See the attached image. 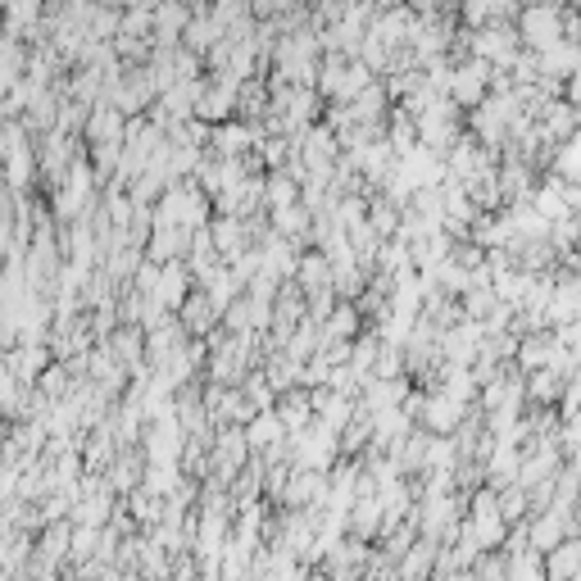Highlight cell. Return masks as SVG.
<instances>
[{
	"label": "cell",
	"mask_w": 581,
	"mask_h": 581,
	"mask_svg": "<svg viewBox=\"0 0 581 581\" xmlns=\"http://www.w3.org/2000/svg\"><path fill=\"white\" fill-rule=\"evenodd\" d=\"M73 527H78V522L73 518H55V522H46V527H41L37 532V554L46 563H69V550H73Z\"/></svg>",
	"instance_id": "cell-20"
},
{
	"label": "cell",
	"mask_w": 581,
	"mask_h": 581,
	"mask_svg": "<svg viewBox=\"0 0 581 581\" xmlns=\"http://www.w3.org/2000/svg\"><path fill=\"white\" fill-rule=\"evenodd\" d=\"M223 327L227 332H241V336L255 332V300H250V291H241V296L223 309Z\"/></svg>",
	"instance_id": "cell-37"
},
{
	"label": "cell",
	"mask_w": 581,
	"mask_h": 581,
	"mask_svg": "<svg viewBox=\"0 0 581 581\" xmlns=\"http://www.w3.org/2000/svg\"><path fill=\"white\" fill-rule=\"evenodd\" d=\"M300 191H305V182L291 173V164H286V168H268V209L296 205Z\"/></svg>",
	"instance_id": "cell-32"
},
{
	"label": "cell",
	"mask_w": 581,
	"mask_h": 581,
	"mask_svg": "<svg viewBox=\"0 0 581 581\" xmlns=\"http://www.w3.org/2000/svg\"><path fill=\"white\" fill-rule=\"evenodd\" d=\"M368 223L377 227V237H400V227H404V205H395L386 191H373L368 196Z\"/></svg>",
	"instance_id": "cell-25"
},
{
	"label": "cell",
	"mask_w": 581,
	"mask_h": 581,
	"mask_svg": "<svg viewBox=\"0 0 581 581\" xmlns=\"http://www.w3.org/2000/svg\"><path fill=\"white\" fill-rule=\"evenodd\" d=\"M373 377H409V364H404V341H386V336H382Z\"/></svg>",
	"instance_id": "cell-36"
},
{
	"label": "cell",
	"mask_w": 581,
	"mask_h": 581,
	"mask_svg": "<svg viewBox=\"0 0 581 581\" xmlns=\"http://www.w3.org/2000/svg\"><path fill=\"white\" fill-rule=\"evenodd\" d=\"M459 300H463V314H468V318H482V323L504 305L500 291H495V282H482V277H473V286H468Z\"/></svg>",
	"instance_id": "cell-29"
},
{
	"label": "cell",
	"mask_w": 581,
	"mask_h": 581,
	"mask_svg": "<svg viewBox=\"0 0 581 581\" xmlns=\"http://www.w3.org/2000/svg\"><path fill=\"white\" fill-rule=\"evenodd\" d=\"M522 50H527V46H522V32H518V23H513V19H504V23H486V28H473V55L491 60L495 69L509 73L513 64H518Z\"/></svg>",
	"instance_id": "cell-4"
},
{
	"label": "cell",
	"mask_w": 581,
	"mask_h": 581,
	"mask_svg": "<svg viewBox=\"0 0 581 581\" xmlns=\"http://www.w3.org/2000/svg\"><path fill=\"white\" fill-rule=\"evenodd\" d=\"M491 82H495V64L473 55V60L454 64L450 73V100H459L463 109H477L486 96H491Z\"/></svg>",
	"instance_id": "cell-6"
},
{
	"label": "cell",
	"mask_w": 581,
	"mask_h": 581,
	"mask_svg": "<svg viewBox=\"0 0 581 581\" xmlns=\"http://www.w3.org/2000/svg\"><path fill=\"white\" fill-rule=\"evenodd\" d=\"M209 232H214V246H218V255H223L227 264H232V259H241L250 246H255V237H250L246 218H237V214H214Z\"/></svg>",
	"instance_id": "cell-10"
},
{
	"label": "cell",
	"mask_w": 581,
	"mask_h": 581,
	"mask_svg": "<svg viewBox=\"0 0 581 581\" xmlns=\"http://www.w3.org/2000/svg\"><path fill=\"white\" fill-rule=\"evenodd\" d=\"M182 323L191 327V336H209L214 327H223V309H218V300L209 296V286H196L187 300H182Z\"/></svg>",
	"instance_id": "cell-12"
},
{
	"label": "cell",
	"mask_w": 581,
	"mask_h": 581,
	"mask_svg": "<svg viewBox=\"0 0 581 581\" xmlns=\"http://www.w3.org/2000/svg\"><path fill=\"white\" fill-rule=\"evenodd\" d=\"M414 427H418V418L409 414L404 404L382 409V414H373V445H377V450H395V445L414 432Z\"/></svg>",
	"instance_id": "cell-17"
},
{
	"label": "cell",
	"mask_w": 581,
	"mask_h": 581,
	"mask_svg": "<svg viewBox=\"0 0 581 581\" xmlns=\"http://www.w3.org/2000/svg\"><path fill=\"white\" fill-rule=\"evenodd\" d=\"M5 14H10V28H5V32L23 37V28H28V23H37L41 14H46V0H5Z\"/></svg>",
	"instance_id": "cell-38"
},
{
	"label": "cell",
	"mask_w": 581,
	"mask_h": 581,
	"mask_svg": "<svg viewBox=\"0 0 581 581\" xmlns=\"http://www.w3.org/2000/svg\"><path fill=\"white\" fill-rule=\"evenodd\" d=\"M572 377L559 373L554 364L536 368V373H527V404H536V409H550V404L563 400V386H568Z\"/></svg>",
	"instance_id": "cell-22"
},
{
	"label": "cell",
	"mask_w": 581,
	"mask_h": 581,
	"mask_svg": "<svg viewBox=\"0 0 581 581\" xmlns=\"http://www.w3.org/2000/svg\"><path fill=\"white\" fill-rule=\"evenodd\" d=\"M223 23L214 19V10L209 14H196V19L187 23V32H182V46H191V50H200V55H209V50L218 46V37H223Z\"/></svg>",
	"instance_id": "cell-31"
},
{
	"label": "cell",
	"mask_w": 581,
	"mask_h": 581,
	"mask_svg": "<svg viewBox=\"0 0 581 581\" xmlns=\"http://www.w3.org/2000/svg\"><path fill=\"white\" fill-rule=\"evenodd\" d=\"M427 277H432V282L441 286L445 296H463V291L473 286V268H468V264H459V259H454V255L445 259V264L436 268V273H427Z\"/></svg>",
	"instance_id": "cell-34"
},
{
	"label": "cell",
	"mask_w": 581,
	"mask_h": 581,
	"mask_svg": "<svg viewBox=\"0 0 581 581\" xmlns=\"http://www.w3.org/2000/svg\"><path fill=\"white\" fill-rule=\"evenodd\" d=\"M327 495H332V473L296 463V468H291V482H286V491H282V504L286 509H309V504H327Z\"/></svg>",
	"instance_id": "cell-7"
},
{
	"label": "cell",
	"mask_w": 581,
	"mask_h": 581,
	"mask_svg": "<svg viewBox=\"0 0 581 581\" xmlns=\"http://www.w3.org/2000/svg\"><path fill=\"white\" fill-rule=\"evenodd\" d=\"M468 409H473V404L454 400V395L445 391V386H436V391H427L418 423H423L427 432H436V436H454V427H459L463 418H468Z\"/></svg>",
	"instance_id": "cell-8"
},
{
	"label": "cell",
	"mask_w": 581,
	"mask_h": 581,
	"mask_svg": "<svg viewBox=\"0 0 581 581\" xmlns=\"http://www.w3.org/2000/svg\"><path fill=\"white\" fill-rule=\"evenodd\" d=\"M259 128H250V123H241V119H227V123H218L214 128V141H209V150L214 155H246V150H255L259 146Z\"/></svg>",
	"instance_id": "cell-21"
},
{
	"label": "cell",
	"mask_w": 581,
	"mask_h": 581,
	"mask_svg": "<svg viewBox=\"0 0 581 581\" xmlns=\"http://www.w3.org/2000/svg\"><path fill=\"white\" fill-rule=\"evenodd\" d=\"M196 19L191 0H159L155 5V46H182V32Z\"/></svg>",
	"instance_id": "cell-11"
},
{
	"label": "cell",
	"mask_w": 581,
	"mask_h": 581,
	"mask_svg": "<svg viewBox=\"0 0 581 581\" xmlns=\"http://www.w3.org/2000/svg\"><path fill=\"white\" fill-rule=\"evenodd\" d=\"M373 445V409H364L359 404L355 418L341 427V454H350V459H359V454Z\"/></svg>",
	"instance_id": "cell-28"
},
{
	"label": "cell",
	"mask_w": 581,
	"mask_h": 581,
	"mask_svg": "<svg viewBox=\"0 0 581 581\" xmlns=\"http://www.w3.org/2000/svg\"><path fill=\"white\" fill-rule=\"evenodd\" d=\"M368 327L364 309H359V300H341V305L332 309V318L323 323V336H341V341H355L359 332Z\"/></svg>",
	"instance_id": "cell-27"
},
{
	"label": "cell",
	"mask_w": 581,
	"mask_h": 581,
	"mask_svg": "<svg viewBox=\"0 0 581 581\" xmlns=\"http://www.w3.org/2000/svg\"><path fill=\"white\" fill-rule=\"evenodd\" d=\"M246 432H250V445H255L259 454H264L268 445H277L282 436H291V432H286V423L277 418V409H264V414H255V423H246Z\"/></svg>",
	"instance_id": "cell-33"
},
{
	"label": "cell",
	"mask_w": 581,
	"mask_h": 581,
	"mask_svg": "<svg viewBox=\"0 0 581 581\" xmlns=\"http://www.w3.org/2000/svg\"><path fill=\"white\" fill-rule=\"evenodd\" d=\"M536 577H545V554L541 550L509 554V581H536Z\"/></svg>",
	"instance_id": "cell-41"
},
{
	"label": "cell",
	"mask_w": 581,
	"mask_h": 581,
	"mask_svg": "<svg viewBox=\"0 0 581 581\" xmlns=\"http://www.w3.org/2000/svg\"><path fill=\"white\" fill-rule=\"evenodd\" d=\"M87 146H96V141H128V114H123L119 105H109V100H100L96 109H91L87 119Z\"/></svg>",
	"instance_id": "cell-16"
},
{
	"label": "cell",
	"mask_w": 581,
	"mask_h": 581,
	"mask_svg": "<svg viewBox=\"0 0 581 581\" xmlns=\"http://www.w3.org/2000/svg\"><path fill=\"white\" fill-rule=\"evenodd\" d=\"M473 581H509V554L504 550H482L473 563Z\"/></svg>",
	"instance_id": "cell-40"
},
{
	"label": "cell",
	"mask_w": 581,
	"mask_h": 581,
	"mask_svg": "<svg viewBox=\"0 0 581 581\" xmlns=\"http://www.w3.org/2000/svg\"><path fill=\"white\" fill-rule=\"evenodd\" d=\"M114 50H119L123 64H150V55H155V37H132V32H119V37H114Z\"/></svg>",
	"instance_id": "cell-39"
},
{
	"label": "cell",
	"mask_w": 581,
	"mask_h": 581,
	"mask_svg": "<svg viewBox=\"0 0 581 581\" xmlns=\"http://www.w3.org/2000/svg\"><path fill=\"white\" fill-rule=\"evenodd\" d=\"M463 132H468V109L450 96H436L432 105L418 114V141H423L427 150H436V155H450V146Z\"/></svg>",
	"instance_id": "cell-1"
},
{
	"label": "cell",
	"mask_w": 581,
	"mask_h": 581,
	"mask_svg": "<svg viewBox=\"0 0 581 581\" xmlns=\"http://www.w3.org/2000/svg\"><path fill=\"white\" fill-rule=\"evenodd\" d=\"M296 282L305 291H318V286H336V268H332V255L318 246H305L300 250V268H296Z\"/></svg>",
	"instance_id": "cell-24"
},
{
	"label": "cell",
	"mask_w": 581,
	"mask_h": 581,
	"mask_svg": "<svg viewBox=\"0 0 581 581\" xmlns=\"http://www.w3.org/2000/svg\"><path fill=\"white\" fill-rule=\"evenodd\" d=\"M495 164H500V150L486 146V141L477 137L473 128L463 132V137L450 146V155H445V168H450V178H459V182L482 178L486 168H495Z\"/></svg>",
	"instance_id": "cell-5"
},
{
	"label": "cell",
	"mask_w": 581,
	"mask_h": 581,
	"mask_svg": "<svg viewBox=\"0 0 581 581\" xmlns=\"http://www.w3.org/2000/svg\"><path fill=\"white\" fill-rule=\"evenodd\" d=\"M37 386L50 395V400H64V395L78 386V377H73V368L64 364V359H55V364H46V373L37 377Z\"/></svg>",
	"instance_id": "cell-35"
},
{
	"label": "cell",
	"mask_w": 581,
	"mask_h": 581,
	"mask_svg": "<svg viewBox=\"0 0 581 581\" xmlns=\"http://www.w3.org/2000/svg\"><path fill=\"white\" fill-rule=\"evenodd\" d=\"M563 100L581 105V69H572V73H568V82H563Z\"/></svg>",
	"instance_id": "cell-42"
},
{
	"label": "cell",
	"mask_w": 581,
	"mask_h": 581,
	"mask_svg": "<svg viewBox=\"0 0 581 581\" xmlns=\"http://www.w3.org/2000/svg\"><path fill=\"white\" fill-rule=\"evenodd\" d=\"M191 241H196V227L159 223L155 232H150L146 255H150V259H159V264H168V259H187V255H191Z\"/></svg>",
	"instance_id": "cell-14"
},
{
	"label": "cell",
	"mask_w": 581,
	"mask_h": 581,
	"mask_svg": "<svg viewBox=\"0 0 581 581\" xmlns=\"http://www.w3.org/2000/svg\"><path fill=\"white\" fill-rule=\"evenodd\" d=\"M382 522H386V509H382V495H359L350 504V536L359 541H382Z\"/></svg>",
	"instance_id": "cell-19"
},
{
	"label": "cell",
	"mask_w": 581,
	"mask_h": 581,
	"mask_svg": "<svg viewBox=\"0 0 581 581\" xmlns=\"http://www.w3.org/2000/svg\"><path fill=\"white\" fill-rule=\"evenodd\" d=\"M277 418L286 423V432H305L309 423H314V395H309V386H291V391L277 395Z\"/></svg>",
	"instance_id": "cell-18"
},
{
	"label": "cell",
	"mask_w": 581,
	"mask_h": 581,
	"mask_svg": "<svg viewBox=\"0 0 581 581\" xmlns=\"http://www.w3.org/2000/svg\"><path fill=\"white\" fill-rule=\"evenodd\" d=\"M196 286H200V282H196V273H191L187 259H168L164 273H159L155 296H159V305H164V309H173V314H178L182 300H187L191 291H196Z\"/></svg>",
	"instance_id": "cell-9"
},
{
	"label": "cell",
	"mask_w": 581,
	"mask_h": 581,
	"mask_svg": "<svg viewBox=\"0 0 581 581\" xmlns=\"http://www.w3.org/2000/svg\"><path fill=\"white\" fill-rule=\"evenodd\" d=\"M436 554H441V545L427 541V536H418L414 550L400 559V581H414V577H432L436 572Z\"/></svg>",
	"instance_id": "cell-30"
},
{
	"label": "cell",
	"mask_w": 581,
	"mask_h": 581,
	"mask_svg": "<svg viewBox=\"0 0 581 581\" xmlns=\"http://www.w3.org/2000/svg\"><path fill=\"white\" fill-rule=\"evenodd\" d=\"M518 32H522V46L550 50L559 41H568V10L559 0H527L518 14Z\"/></svg>",
	"instance_id": "cell-2"
},
{
	"label": "cell",
	"mask_w": 581,
	"mask_h": 581,
	"mask_svg": "<svg viewBox=\"0 0 581 581\" xmlns=\"http://www.w3.org/2000/svg\"><path fill=\"white\" fill-rule=\"evenodd\" d=\"M577 568H581V536H568V541H559L545 554V577L550 581H572Z\"/></svg>",
	"instance_id": "cell-26"
},
{
	"label": "cell",
	"mask_w": 581,
	"mask_h": 581,
	"mask_svg": "<svg viewBox=\"0 0 581 581\" xmlns=\"http://www.w3.org/2000/svg\"><path fill=\"white\" fill-rule=\"evenodd\" d=\"M255 459V445H250V432L241 423H227L214 432V468H209V477L214 482H223L227 491H232V482H237V473L246 468V463Z\"/></svg>",
	"instance_id": "cell-3"
},
{
	"label": "cell",
	"mask_w": 581,
	"mask_h": 581,
	"mask_svg": "<svg viewBox=\"0 0 581 581\" xmlns=\"http://www.w3.org/2000/svg\"><path fill=\"white\" fill-rule=\"evenodd\" d=\"M409 391H414V377H368L359 404L373 409V414H382V409H395V404L409 400Z\"/></svg>",
	"instance_id": "cell-13"
},
{
	"label": "cell",
	"mask_w": 581,
	"mask_h": 581,
	"mask_svg": "<svg viewBox=\"0 0 581 581\" xmlns=\"http://www.w3.org/2000/svg\"><path fill=\"white\" fill-rule=\"evenodd\" d=\"M432 441H436V432H427L423 423L414 427V432L404 436L400 445H395V463L404 468V477H423L427 473V459H432Z\"/></svg>",
	"instance_id": "cell-15"
},
{
	"label": "cell",
	"mask_w": 581,
	"mask_h": 581,
	"mask_svg": "<svg viewBox=\"0 0 581 581\" xmlns=\"http://www.w3.org/2000/svg\"><path fill=\"white\" fill-rule=\"evenodd\" d=\"M522 473V445L518 441H500L491 454V463H486V482L495 486V491H504V486H513Z\"/></svg>",
	"instance_id": "cell-23"
}]
</instances>
